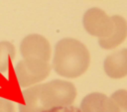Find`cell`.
<instances>
[{
  "label": "cell",
  "mask_w": 127,
  "mask_h": 112,
  "mask_svg": "<svg viewBox=\"0 0 127 112\" xmlns=\"http://www.w3.org/2000/svg\"><path fill=\"white\" fill-rule=\"evenodd\" d=\"M51 71L49 62L39 60H20L16 67L15 73L17 80L22 87L34 85L46 79Z\"/></svg>",
  "instance_id": "obj_5"
},
{
  "label": "cell",
  "mask_w": 127,
  "mask_h": 112,
  "mask_svg": "<svg viewBox=\"0 0 127 112\" xmlns=\"http://www.w3.org/2000/svg\"><path fill=\"white\" fill-rule=\"evenodd\" d=\"M39 98L44 111L70 106L76 97L75 86L65 80L54 79L47 83L38 84Z\"/></svg>",
  "instance_id": "obj_2"
},
{
  "label": "cell",
  "mask_w": 127,
  "mask_h": 112,
  "mask_svg": "<svg viewBox=\"0 0 127 112\" xmlns=\"http://www.w3.org/2000/svg\"><path fill=\"white\" fill-rule=\"evenodd\" d=\"M89 62V52L78 40L64 38L57 43L53 67L59 75L66 78L78 77L87 70Z\"/></svg>",
  "instance_id": "obj_1"
},
{
  "label": "cell",
  "mask_w": 127,
  "mask_h": 112,
  "mask_svg": "<svg viewBox=\"0 0 127 112\" xmlns=\"http://www.w3.org/2000/svg\"><path fill=\"white\" fill-rule=\"evenodd\" d=\"M83 27L91 36L98 37V40L109 38L115 29L113 17H109L103 10L93 7L83 15Z\"/></svg>",
  "instance_id": "obj_4"
},
{
  "label": "cell",
  "mask_w": 127,
  "mask_h": 112,
  "mask_svg": "<svg viewBox=\"0 0 127 112\" xmlns=\"http://www.w3.org/2000/svg\"><path fill=\"white\" fill-rule=\"evenodd\" d=\"M81 112H127V90L119 89L110 97L103 93L87 94L80 103Z\"/></svg>",
  "instance_id": "obj_3"
},
{
  "label": "cell",
  "mask_w": 127,
  "mask_h": 112,
  "mask_svg": "<svg viewBox=\"0 0 127 112\" xmlns=\"http://www.w3.org/2000/svg\"><path fill=\"white\" fill-rule=\"evenodd\" d=\"M20 52L25 60H39L49 62L51 58V46L48 40L38 34L25 37L20 45Z\"/></svg>",
  "instance_id": "obj_6"
},
{
  "label": "cell",
  "mask_w": 127,
  "mask_h": 112,
  "mask_svg": "<svg viewBox=\"0 0 127 112\" xmlns=\"http://www.w3.org/2000/svg\"><path fill=\"white\" fill-rule=\"evenodd\" d=\"M15 57V48L12 43L3 41L0 42V72H5L11 60Z\"/></svg>",
  "instance_id": "obj_10"
},
{
  "label": "cell",
  "mask_w": 127,
  "mask_h": 112,
  "mask_svg": "<svg viewBox=\"0 0 127 112\" xmlns=\"http://www.w3.org/2000/svg\"><path fill=\"white\" fill-rule=\"evenodd\" d=\"M105 73L114 79L127 75V49H121L108 55L103 63Z\"/></svg>",
  "instance_id": "obj_7"
},
{
  "label": "cell",
  "mask_w": 127,
  "mask_h": 112,
  "mask_svg": "<svg viewBox=\"0 0 127 112\" xmlns=\"http://www.w3.org/2000/svg\"><path fill=\"white\" fill-rule=\"evenodd\" d=\"M44 112H81V110L74 106H65V107H57L46 110Z\"/></svg>",
  "instance_id": "obj_12"
},
{
  "label": "cell",
  "mask_w": 127,
  "mask_h": 112,
  "mask_svg": "<svg viewBox=\"0 0 127 112\" xmlns=\"http://www.w3.org/2000/svg\"><path fill=\"white\" fill-rule=\"evenodd\" d=\"M23 103L19 104V112H44L39 98L38 84L23 91Z\"/></svg>",
  "instance_id": "obj_9"
},
{
  "label": "cell",
  "mask_w": 127,
  "mask_h": 112,
  "mask_svg": "<svg viewBox=\"0 0 127 112\" xmlns=\"http://www.w3.org/2000/svg\"><path fill=\"white\" fill-rule=\"evenodd\" d=\"M112 17L115 23V29L113 34L105 40H98L99 46L104 50H111L118 47L127 37L126 20L119 15H114Z\"/></svg>",
  "instance_id": "obj_8"
},
{
  "label": "cell",
  "mask_w": 127,
  "mask_h": 112,
  "mask_svg": "<svg viewBox=\"0 0 127 112\" xmlns=\"http://www.w3.org/2000/svg\"><path fill=\"white\" fill-rule=\"evenodd\" d=\"M0 112H15L13 103L10 100L0 98Z\"/></svg>",
  "instance_id": "obj_11"
}]
</instances>
